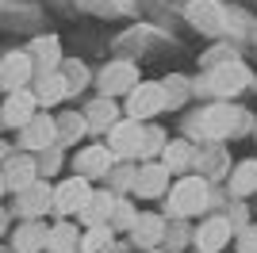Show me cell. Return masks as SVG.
Instances as JSON below:
<instances>
[{
	"instance_id": "obj_32",
	"label": "cell",
	"mask_w": 257,
	"mask_h": 253,
	"mask_svg": "<svg viewBox=\"0 0 257 253\" xmlns=\"http://www.w3.org/2000/svg\"><path fill=\"white\" fill-rule=\"evenodd\" d=\"M165 142H169L165 131H158V126H142V150H139V158H154V154H161Z\"/></svg>"
},
{
	"instance_id": "obj_8",
	"label": "cell",
	"mask_w": 257,
	"mask_h": 253,
	"mask_svg": "<svg viewBox=\"0 0 257 253\" xmlns=\"http://www.w3.org/2000/svg\"><path fill=\"white\" fill-rule=\"evenodd\" d=\"M111 165H115V154L104 146V142H96V146H85L81 154L73 158V177L81 180H96V177H107L111 173Z\"/></svg>"
},
{
	"instance_id": "obj_30",
	"label": "cell",
	"mask_w": 257,
	"mask_h": 253,
	"mask_svg": "<svg viewBox=\"0 0 257 253\" xmlns=\"http://www.w3.org/2000/svg\"><path fill=\"white\" fill-rule=\"evenodd\" d=\"M161 92H165V104H169V107H177V104L184 100V96L192 92V84H188V77L173 73V77H165V81H161Z\"/></svg>"
},
{
	"instance_id": "obj_7",
	"label": "cell",
	"mask_w": 257,
	"mask_h": 253,
	"mask_svg": "<svg viewBox=\"0 0 257 253\" xmlns=\"http://www.w3.org/2000/svg\"><path fill=\"white\" fill-rule=\"evenodd\" d=\"M111 154H115V161H131V158H139V150H142V123H135V119H119L115 126H111V135H107L104 142Z\"/></svg>"
},
{
	"instance_id": "obj_22",
	"label": "cell",
	"mask_w": 257,
	"mask_h": 253,
	"mask_svg": "<svg viewBox=\"0 0 257 253\" xmlns=\"http://www.w3.org/2000/svg\"><path fill=\"white\" fill-rule=\"evenodd\" d=\"M77 245H81V230H77L69 219L50 226V234H46V249L50 253H77Z\"/></svg>"
},
{
	"instance_id": "obj_24",
	"label": "cell",
	"mask_w": 257,
	"mask_h": 253,
	"mask_svg": "<svg viewBox=\"0 0 257 253\" xmlns=\"http://www.w3.org/2000/svg\"><path fill=\"white\" fill-rule=\"evenodd\" d=\"M31 96H35V104H43V107L62 104V100H65V81H62V73H46V77H39Z\"/></svg>"
},
{
	"instance_id": "obj_6",
	"label": "cell",
	"mask_w": 257,
	"mask_h": 253,
	"mask_svg": "<svg viewBox=\"0 0 257 253\" xmlns=\"http://www.w3.org/2000/svg\"><path fill=\"white\" fill-rule=\"evenodd\" d=\"M100 96L104 100H115V96H127L135 84H139V69H135V62H111L100 69Z\"/></svg>"
},
{
	"instance_id": "obj_12",
	"label": "cell",
	"mask_w": 257,
	"mask_h": 253,
	"mask_svg": "<svg viewBox=\"0 0 257 253\" xmlns=\"http://www.w3.org/2000/svg\"><path fill=\"white\" fill-rule=\"evenodd\" d=\"M165 188H169V173H165L158 161L142 165L139 173H135V180H131V192H135L139 200H158V196H165Z\"/></svg>"
},
{
	"instance_id": "obj_15",
	"label": "cell",
	"mask_w": 257,
	"mask_h": 253,
	"mask_svg": "<svg viewBox=\"0 0 257 253\" xmlns=\"http://www.w3.org/2000/svg\"><path fill=\"white\" fill-rule=\"evenodd\" d=\"M16 196H20L16 211H20L23 219H43L46 211H50V184H46L43 177L35 180V184H27L23 192H16Z\"/></svg>"
},
{
	"instance_id": "obj_1",
	"label": "cell",
	"mask_w": 257,
	"mask_h": 253,
	"mask_svg": "<svg viewBox=\"0 0 257 253\" xmlns=\"http://www.w3.org/2000/svg\"><path fill=\"white\" fill-rule=\"evenodd\" d=\"M249 119L242 107L226 104V100H219V104L204 107L196 119H188V131H192L196 138H207V142H223L226 135H234V131H246Z\"/></svg>"
},
{
	"instance_id": "obj_14",
	"label": "cell",
	"mask_w": 257,
	"mask_h": 253,
	"mask_svg": "<svg viewBox=\"0 0 257 253\" xmlns=\"http://www.w3.org/2000/svg\"><path fill=\"white\" fill-rule=\"evenodd\" d=\"M35 96L31 88H20V92H8V100H4V107H0V119H4V126H27L35 119Z\"/></svg>"
},
{
	"instance_id": "obj_11",
	"label": "cell",
	"mask_w": 257,
	"mask_h": 253,
	"mask_svg": "<svg viewBox=\"0 0 257 253\" xmlns=\"http://www.w3.org/2000/svg\"><path fill=\"white\" fill-rule=\"evenodd\" d=\"M35 77L31 69V58L23 50H12L4 62H0V88L4 92H20V88H27V81Z\"/></svg>"
},
{
	"instance_id": "obj_26",
	"label": "cell",
	"mask_w": 257,
	"mask_h": 253,
	"mask_svg": "<svg viewBox=\"0 0 257 253\" xmlns=\"http://www.w3.org/2000/svg\"><path fill=\"white\" fill-rule=\"evenodd\" d=\"M230 192H234V196H253V192H257V161L253 158L238 161L234 177H230Z\"/></svg>"
},
{
	"instance_id": "obj_27",
	"label": "cell",
	"mask_w": 257,
	"mask_h": 253,
	"mask_svg": "<svg viewBox=\"0 0 257 253\" xmlns=\"http://www.w3.org/2000/svg\"><path fill=\"white\" fill-rule=\"evenodd\" d=\"M62 81H65V96H77L81 88L88 84V69H85V62H62Z\"/></svg>"
},
{
	"instance_id": "obj_10",
	"label": "cell",
	"mask_w": 257,
	"mask_h": 253,
	"mask_svg": "<svg viewBox=\"0 0 257 253\" xmlns=\"http://www.w3.org/2000/svg\"><path fill=\"white\" fill-rule=\"evenodd\" d=\"M0 177H4V188L8 192H23L27 184L39 180V165H35L31 154H12V158L0 165Z\"/></svg>"
},
{
	"instance_id": "obj_34",
	"label": "cell",
	"mask_w": 257,
	"mask_h": 253,
	"mask_svg": "<svg viewBox=\"0 0 257 253\" xmlns=\"http://www.w3.org/2000/svg\"><path fill=\"white\" fill-rule=\"evenodd\" d=\"M165 234H169V238H161V242L169 245V249H181V245L188 242V230H184V222H177V226H165Z\"/></svg>"
},
{
	"instance_id": "obj_9",
	"label": "cell",
	"mask_w": 257,
	"mask_h": 253,
	"mask_svg": "<svg viewBox=\"0 0 257 253\" xmlns=\"http://www.w3.org/2000/svg\"><path fill=\"white\" fill-rule=\"evenodd\" d=\"M230 238H234V226H230V219H226V215H215V219H207L204 226L192 234L196 253H223Z\"/></svg>"
},
{
	"instance_id": "obj_17",
	"label": "cell",
	"mask_w": 257,
	"mask_h": 253,
	"mask_svg": "<svg viewBox=\"0 0 257 253\" xmlns=\"http://www.w3.org/2000/svg\"><path fill=\"white\" fill-rule=\"evenodd\" d=\"M31 69L39 77H46V73H58V65H62V50H58V39L54 35H43V39H35L31 42Z\"/></svg>"
},
{
	"instance_id": "obj_23",
	"label": "cell",
	"mask_w": 257,
	"mask_h": 253,
	"mask_svg": "<svg viewBox=\"0 0 257 253\" xmlns=\"http://www.w3.org/2000/svg\"><path fill=\"white\" fill-rule=\"evenodd\" d=\"M81 115H85V123L92 126V131H100V126L111 131V126L119 123V107H115V100H104V96H100V100H92Z\"/></svg>"
},
{
	"instance_id": "obj_20",
	"label": "cell",
	"mask_w": 257,
	"mask_h": 253,
	"mask_svg": "<svg viewBox=\"0 0 257 253\" xmlns=\"http://www.w3.org/2000/svg\"><path fill=\"white\" fill-rule=\"evenodd\" d=\"M188 20H192V27H200V31H207V35L223 31V8H219L215 0H192V4H188Z\"/></svg>"
},
{
	"instance_id": "obj_21",
	"label": "cell",
	"mask_w": 257,
	"mask_h": 253,
	"mask_svg": "<svg viewBox=\"0 0 257 253\" xmlns=\"http://www.w3.org/2000/svg\"><path fill=\"white\" fill-rule=\"evenodd\" d=\"M111 207H115V192H92L77 219L85 222V226H107V219H111Z\"/></svg>"
},
{
	"instance_id": "obj_37",
	"label": "cell",
	"mask_w": 257,
	"mask_h": 253,
	"mask_svg": "<svg viewBox=\"0 0 257 253\" xmlns=\"http://www.w3.org/2000/svg\"><path fill=\"white\" fill-rule=\"evenodd\" d=\"M4 192H8V188H4V177H0V196H4Z\"/></svg>"
},
{
	"instance_id": "obj_18",
	"label": "cell",
	"mask_w": 257,
	"mask_h": 253,
	"mask_svg": "<svg viewBox=\"0 0 257 253\" xmlns=\"http://www.w3.org/2000/svg\"><path fill=\"white\" fill-rule=\"evenodd\" d=\"M165 173H184V169L196 165V142H184V138H177V142H165L161 146V161H158Z\"/></svg>"
},
{
	"instance_id": "obj_4",
	"label": "cell",
	"mask_w": 257,
	"mask_h": 253,
	"mask_svg": "<svg viewBox=\"0 0 257 253\" xmlns=\"http://www.w3.org/2000/svg\"><path fill=\"white\" fill-rule=\"evenodd\" d=\"M165 92H161V81H139L135 88L127 92V119H135V123H142V119H154L165 111Z\"/></svg>"
},
{
	"instance_id": "obj_19",
	"label": "cell",
	"mask_w": 257,
	"mask_h": 253,
	"mask_svg": "<svg viewBox=\"0 0 257 253\" xmlns=\"http://www.w3.org/2000/svg\"><path fill=\"white\" fill-rule=\"evenodd\" d=\"M127 234L139 249H154V245H161V238H165V219H161V215H139Z\"/></svg>"
},
{
	"instance_id": "obj_2",
	"label": "cell",
	"mask_w": 257,
	"mask_h": 253,
	"mask_svg": "<svg viewBox=\"0 0 257 253\" xmlns=\"http://www.w3.org/2000/svg\"><path fill=\"white\" fill-rule=\"evenodd\" d=\"M211 203V184L204 177H181L177 184L169 188V200H165V215L181 222L188 215H200V211Z\"/></svg>"
},
{
	"instance_id": "obj_25",
	"label": "cell",
	"mask_w": 257,
	"mask_h": 253,
	"mask_svg": "<svg viewBox=\"0 0 257 253\" xmlns=\"http://www.w3.org/2000/svg\"><path fill=\"white\" fill-rule=\"evenodd\" d=\"M88 131V123H85V115H81V111H65L62 119H54V142H58V146H65V142H77V138L85 135Z\"/></svg>"
},
{
	"instance_id": "obj_13",
	"label": "cell",
	"mask_w": 257,
	"mask_h": 253,
	"mask_svg": "<svg viewBox=\"0 0 257 253\" xmlns=\"http://www.w3.org/2000/svg\"><path fill=\"white\" fill-rule=\"evenodd\" d=\"M54 115H46V111H35V119L27 126H20V142H23V154L27 150H50V146H58L54 142Z\"/></svg>"
},
{
	"instance_id": "obj_35",
	"label": "cell",
	"mask_w": 257,
	"mask_h": 253,
	"mask_svg": "<svg viewBox=\"0 0 257 253\" xmlns=\"http://www.w3.org/2000/svg\"><path fill=\"white\" fill-rule=\"evenodd\" d=\"M58 161H62V154H58V146H50V150H43V161H35L39 165V173H50V169H58Z\"/></svg>"
},
{
	"instance_id": "obj_29",
	"label": "cell",
	"mask_w": 257,
	"mask_h": 253,
	"mask_svg": "<svg viewBox=\"0 0 257 253\" xmlns=\"http://www.w3.org/2000/svg\"><path fill=\"white\" fill-rule=\"evenodd\" d=\"M135 219H139L135 203H131L127 196H115V207H111V219H107V226H111V230H131V226H135Z\"/></svg>"
},
{
	"instance_id": "obj_16",
	"label": "cell",
	"mask_w": 257,
	"mask_h": 253,
	"mask_svg": "<svg viewBox=\"0 0 257 253\" xmlns=\"http://www.w3.org/2000/svg\"><path fill=\"white\" fill-rule=\"evenodd\" d=\"M46 234H50V226L43 219H23L16 226V234H12V245H16V253H43Z\"/></svg>"
},
{
	"instance_id": "obj_5",
	"label": "cell",
	"mask_w": 257,
	"mask_h": 253,
	"mask_svg": "<svg viewBox=\"0 0 257 253\" xmlns=\"http://www.w3.org/2000/svg\"><path fill=\"white\" fill-rule=\"evenodd\" d=\"M88 196H92V184L81 177H65L58 180L50 188V207L62 215V219H69V215H81V207L88 203Z\"/></svg>"
},
{
	"instance_id": "obj_3",
	"label": "cell",
	"mask_w": 257,
	"mask_h": 253,
	"mask_svg": "<svg viewBox=\"0 0 257 253\" xmlns=\"http://www.w3.org/2000/svg\"><path fill=\"white\" fill-rule=\"evenodd\" d=\"M246 84H249V69L246 65L242 62H223V65H215L200 84H192V92H207V96L226 100V96H238Z\"/></svg>"
},
{
	"instance_id": "obj_36",
	"label": "cell",
	"mask_w": 257,
	"mask_h": 253,
	"mask_svg": "<svg viewBox=\"0 0 257 253\" xmlns=\"http://www.w3.org/2000/svg\"><path fill=\"white\" fill-rule=\"evenodd\" d=\"M4 230H8V211L0 207V234H4Z\"/></svg>"
},
{
	"instance_id": "obj_28",
	"label": "cell",
	"mask_w": 257,
	"mask_h": 253,
	"mask_svg": "<svg viewBox=\"0 0 257 253\" xmlns=\"http://www.w3.org/2000/svg\"><path fill=\"white\" fill-rule=\"evenodd\" d=\"M111 226H88V234H81V245L77 249L81 253H107V245H111Z\"/></svg>"
},
{
	"instance_id": "obj_31",
	"label": "cell",
	"mask_w": 257,
	"mask_h": 253,
	"mask_svg": "<svg viewBox=\"0 0 257 253\" xmlns=\"http://www.w3.org/2000/svg\"><path fill=\"white\" fill-rule=\"evenodd\" d=\"M196 161H200V169H207V177H223L226 165H230V158H226V150H223V146H215L207 158H200V150H196Z\"/></svg>"
},
{
	"instance_id": "obj_33",
	"label": "cell",
	"mask_w": 257,
	"mask_h": 253,
	"mask_svg": "<svg viewBox=\"0 0 257 253\" xmlns=\"http://www.w3.org/2000/svg\"><path fill=\"white\" fill-rule=\"evenodd\" d=\"M238 249L242 253H257V222H246L238 230Z\"/></svg>"
}]
</instances>
